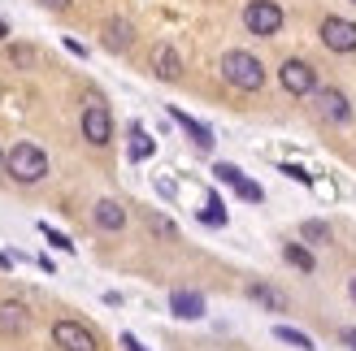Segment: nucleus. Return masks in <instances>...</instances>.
<instances>
[{
  "instance_id": "obj_10",
  "label": "nucleus",
  "mask_w": 356,
  "mask_h": 351,
  "mask_svg": "<svg viewBox=\"0 0 356 351\" xmlns=\"http://www.w3.org/2000/svg\"><path fill=\"white\" fill-rule=\"evenodd\" d=\"M92 221L100 225L104 234H118V230H127V208H122L118 200H100L92 208Z\"/></svg>"
},
{
  "instance_id": "obj_18",
  "label": "nucleus",
  "mask_w": 356,
  "mask_h": 351,
  "mask_svg": "<svg viewBox=\"0 0 356 351\" xmlns=\"http://www.w3.org/2000/svg\"><path fill=\"white\" fill-rule=\"evenodd\" d=\"M274 339H278V343H291V347H300V351H317L305 329H291V325H274Z\"/></svg>"
},
{
  "instance_id": "obj_30",
  "label": "nucleus",
  "mask_w": 356,
  "mask_h": 351,
  "mask_svg": "<svg viewBox=\"0 0 356 351\" xmlns=\"http://www.w3.org/2000/svg\"><path fill=\"white\" fill-rule=\"evenodd\" d=\"M348 295H352V304H356V277H352V282H348Z\"/></svg>"
},
{
  "instance_id": "obj_24",
  "label": "nucleus",
  "mask_w": 356,
  "mask_h": 351,
  "mask_svg": "<svg viewBox=\"0 0 356 351\" xmlns=\"http://www.w3.org/2000/svg\"><path fill=\"white\" fill-rule=\"evenodd\" d=\"M282 173H287V178H296V182H305V187L313 182V178H309V169H300V165H282Z\"/></svg>"
},
{
  "instance_id": "obj_22",
  "label": "nucleus",
  "mask_w": 356,
  "mask_h": 351,
  "mask_svg": "<svg viewBox=\"0 0 356 351\" xmlns=\"http://www.w3.org/2000/svg\"><path fill=\"white\" fill-rule=\"evenodd\" d=\"M200 221H204V225H226V208H222L218 196H209V208L200 213Z\"/></svg>"
},
{
  "instance_id": "obj_32",
  "label": "nucleus",
  "mask_w": 356,
  "mask_h": 351,
  "mask_svg": "<svg viewBox=\"0 0 356 351\" xmlns=\"http://www.w3.org/2000/svg\"><path fill=\"white\" fill-rule=\"evenodd\" d=\"M348 5H356V0H348Z\"/></svg>"
},
{
  "instance_id": "obj_29",
  "label": "nucleus",
  "mask_w": 356,
  "mask_h": 351,
  "mask_svg": "<svg viewBox=\"0 0 356 351\" xmlns=\"http://www.w3.org/2000/svg\"><path fill=\"white\" fill-rule=\"evenodd\" d=\"M0 269H13V260H9L5 252H0Z\"/></svg>"
},
{
  "instance_id": "obj_1",
  "label": "nucleus",
  "mask_w": 356,
  "mask_h": 351,
  "mask_svg": "<svg viewBox=\"0 0 356 351\" xmlns=\"http://www.w3.org/2000/svg\"><path fill=\"white\" fill-rule=\"evenodd\" d=\"M5 173L13 182H22V187H35V182H44L48 178V156L44 148H35V144H13L5 152Z\"/></svg>"
},
{
  "instance_id": "obj_21",
  "label": "nucleus",
  "mask_w": 356,
  "mask_h": 351,
  "mask_svg": "<svg viewBox=\"0 0 356 351\" xmlns=\"http://www.w3.org/2000/svg\"><path fill=\"white\" fill-rule=\"evenodd\" d=\"M235 196L248 200V204H261V200H265V191H261L252 178H239V182H235Z\"/></svg>"
},
{
  "instance_id": "obj_16",
  "label": "nucleus",
  "mask_w": 356,
  "mask_h": 351,
  "mask_svg": "<svg viewBox=\"0 0 356 351\" xmlns=\"http://www.w3.org/2000/svg\"><path fill=\"white\" fill-rule=\"evenodd\" d=\"M248 300H257V304H265L270 312H287V300L274 291V286H261V282H252L248 286Z\"/></svg>"
},
{
  "instance_id": "obj_31",
  "label": "nucleus",
  "mask_w": 356,
  "mask_h": 351,
  "mask_svg": "<svg viewBox=\"0 0 356 351\" xmlns=\"http://www.w3.org/2000/svg\"><path fill=\"white\" fill-rule=\"evenodd\" d=\"M0 173H5V152H0Z\"/></svg>"
},
{
  "instance_id": "obj_9",
  "label": "nucleus",
  "mask_w": 356,
  "mask_h": 351,
  "mask_svg": "<svg viewBox=\"0 0 356 351\" xmlns=\"http://www.w3.org/2000/svg\"><path fill=\"white\" fill-rule=\"evenodd\" d=\"M26 325H31V312L22 300H0V334L13 339V334H26Z\"/></svg>"
},
{
  "instance_id": "obj_2",
  "label": "nucleus",
  "mask_w": 356,
  "mask_h": 351,
  "mask_svg": "<svg viewBox=\"0 0 356 351\" xmlns=\"http://www.w3.org/2000/svg\"><path fill=\"white\" fill-rule=\"evenodd\" d=\"M222 78L235 87V92H261L265 87V65L243 48H230L222 57Z\"/></svg>"
},
{
  "instance_id": "obj_25",
  "label": "nucleus",
  "mask_w": 356,
  "mask_h": 351,
  "mask_svg": "<svg viewBox=\"0 0 356 351\" xmlns=\"http://www.w3.org/2000/svg\"><path fill=\"white\" fill-rule=\"evenodd\" d=\"M118 343H122V351H148V347H144V343H139L135 334H122Z\"/></svg>"
},
{
  "instance_id": "obj_12",
  "label": "nucleus",
  "mask_w": 356,
  "mask_h": 351,
  "mask_svg": "<svg viewBox=\"0 0 356 351\" xmlns=\"http://www.w3.org/2000/svg\"><path fill=\"white\" fill-rule=\"evenodd\" d=\"M170 312H174V317H183V321H200V317H204V295H195V291H174V295H170Z\"/></svg>"
},
{
  "instance_id": "obj_6",
  "label": "nucleus",
  "mask_w": 356,
  "mask_h": 351,
  "mask_svg": "<svg viewBox=\"0 0 356 351\" xmlns=\"http://www.w3.org/2000/svg\"><path fill=\"white\" fill-rule=\"evenodd\" d=\"M278 83L287 87L291 96H313L317 87V69L309 65V61H300V57H291V61H282V69H278Z\"/></svg>"
},
{
  "instance_id": "obj_26",
  "label": "nucleus",
  "mask_w": 356,
  "mask_h": 351,
  "mask_svg": "<svg viewBox=\"0 0 356 351\" xmlns=\"http://www.w3.org/2000/svg\"><path fill=\"white\" fill-rule=\"evenodd\" d=\"M339 339H343V343L356 351V325H343V329H339Z\"/></svg>"
},
{
  "instance_id": "obj_20",
  "label": "nucleus",
  "mask_w": 356,
  "mask_h": 351,
  "mask_svg": "<svg viewBox=\"0 0 356 351\" xmlns=\"http://www.w3.org/2000/svg\"><path fill=\"white\" fill-rule=\"evenodd\" d=\"M300 239H309V243H326V239H330V225H326V221H305V225H300Z\"/></svg>"
},
{
  "instance_id": "obj_15",
  "label": "nucleus",
  "mask_w": 356,
  "mask_h": 351,
  "mask_svg": "<svg viewBox=\"0 0 356 351\" xmlns=\"http://www.w3.org/2000/svg\"><path fill=\"white\" fill-rule=\"evenodd\" d=\"M282 260H287V265H296L300 273H313V269H317V260H313V252L305 248V243H287V248H282Z\"/></svg>"
},
{
  "instance_id": "obj_13",
  "label": "nucleus",
  "mask_w": 356,
  "mask_h": 351,
  "mask_svg": "<svg viewBox=\"0 0 356 351\" xmlns=\"http://www.w3.org/2000/svg\"><path fill=\"white\" fill-rule=\"evenodd\" d=\"M135 44V26L127 22V17H109L104 22V48L109 52H127Z\"/></svg>"
},
{
  "instance_id": "obj_17",
  "label": "nucleus",
  "mask_w": 356,
  "mask_h": 351,
  "mask_svg": "<svg viewBox=\"0 0 356 351\" xmlns=\"http://www.w3.org/2000/svg\"><path fill=\"white\" fill-rule=\"evenodd\" d=\"M152 152H156V144L144 135V126H131V161H148Z\"/></svg>"
},
{
  "instance_id": "obj_5",
  "label": "nucleus",
  "mask_w": 356,
  "mask_h": 351,
  "mask_svg": "<svg viewBox=\"0 0 356 351\" xmlns=\"http://www.w3.org/2000/svg\"><path fill=\"white\" fill-rule=\"evenodd\" d=\"M313 113L322 121H330V126H348V121H352V104H348V96L339 92V87H317V92H313Z\"/></svg>"
},
{
  "instance_id": "obj_8",
  "label": "nucleus",
  "mask_w": 356,
  "mask_h": 351,
  "mask_svg": "<svg viewBox=\"0 0 356 351\" xmlns=\"http://www.w3.org/2000/svg\"><path fill=\"white\" fill-rule=\"evenodd\" d=\"M322 44L330 52H356V22L352 17H326L322 22Z\"/></svg>"
},
{
  "instance_id": "obj_19",
  "label": "nucleus",
  "mask_w": 356,
  "mask_h": 351,
  "mask_svg": "<svg viewBox=\"0 0 356 351\" xmlns=\"http://www.w3.org/2000/svg\"><path fill=\"white\" fill-rule=\"evenodd\" d=\"M213 178L226 182V187H235V182L243 178V169H239V165H230V161H218V165H213Z\"/></svg>"
},
{
  "instance_id": "obj_11",
  "label": "nucleus",
  "mask_w": 356,
  "mask_h": 351,
  "mask_svg": "<svg viewBox=\"0 0 356 351\" xmlns=\"http://www.w3.org/2000/svg\"><path fill=\"white\" fill-rule=\"evenodd\" d=\"M152 74L161 78V83H178V78H183V57H178L170 44H161V48L152 52Z\"/></svg>"
},
{
  "instance_id": "obj_7",
  "label": "nucleus",
  "mask_w": 356,
  "mask_h": 351,
  "mask_svg": "<svg viewBox=\"0 0 356 351\" xmlns=\"http://www.w3.org/2000/svg\"><path fill=\"white\" fill-rule=\"evenodd\" d=\"M52 343H57L61 351H100L96 347V334L79 321H57L52 325Z\"/></svg>"
},
{
  "instance_id": "obj_28",
  "label": "nucleus",
  "mask_w": 356,
  "mask_h": 351,
  "mask_svg": "<svg viewBox=\"0 0 356 351\" xmlns=\"http://www.w3.org/2000/svg\"><path fill=\"white\" fill-rule=\"evenodd\" d=\"M9 40V22H5V17H0V44H5Z\"/></svg>"
},
{
  "instance_id": "obj_3",
  "label": "nucleus",
  "mask_w": 356,
  "mask_h": 351,
  "mask_svg": "<svg viewBox=\"0 0 356 351\" xmlns=\"http://www.w3.org/2000/svg\"><path fill=\"white\" fill-rule=\"evenodd\" d=\"M282 22H287V13H282L278 0H248V5H243V26L252 35H261V40L278 35Z\"/></svg>"
},
{
  "instance_id": "obj_27",
  "label": "nucleus",
  "mask_w": 356,
  "mask_h": 351,
  "mask_svg": "<svg viewBox=\"0 0 356 351\" xmlns=\"http://www.w3.org/2000/svg\"><path fill=\"white\" fill-rule=\"evenodd\" d=\"M40 5H44V9H70L74 0H40Z\"/></svg>"
},
{
  "instance_id": "obj_4",
  "label": "nucleus",
  "mask_w": 356,
  "mask_h": 351,
  "mask_svg": "<svg viewBox=\"0 0 356 351\" xmlns=\"http://www.w3.org/2000/svg\"><path fill=\"white\" fill-rule=\"evenodd\" d=\"M79 126H83V139H87L92 148L113 144V113H109V104L87 100V109H83V117H79Z\"/></svg>"
},
{
  "instance_id": "obj_23",
  "label": "nucleus",
  "mask_w": 356,
  "mask_h": 351,
  "mask_svg": "<svg viewBox=\"0 0 356 351\" xmlns=\"http://www.w3.org/2000/svg\"><path fill=\"white\" fill-rule=\"evenodd\" d=\"M40 234H44V239H48V243H52V248H57V252H74V243H70V239H65L61 230H52L48 221H40Z\"/></svg>"
},
{
  "instance_id": "obj_14",
  "label": "nucleus",
  "mask_w": 356,
  "mask_h": 351,
  "mask_svg": "<svg viewBox=\"0 0 356 351\" xmlns=\"http://www.w3.org/2000/svg\"><path fill=\"white\" fill-rule=\"evenodd\" d=\"M170 117H174L178 126H183V130L191 135V144H195V148H213V130L204 126V121H195V117H187L183 109H170Z\"/></svg>"
}]
</instances>
